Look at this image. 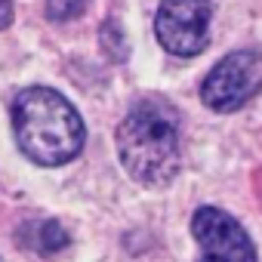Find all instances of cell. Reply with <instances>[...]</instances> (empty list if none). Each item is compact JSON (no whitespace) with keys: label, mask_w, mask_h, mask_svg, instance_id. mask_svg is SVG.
Wrapping results in <instances>:
<instances>
[{"label":"cell","mask_w":262,"mask_h":262,"mask_svg":"<svg viewBox=\"0 0 262 262\" xmlns=\"http://www.w3.org/2000/svg\"><path fill=\"white\" fill-rule=\"evenodd\" d=\"M210 19H213L210 0H164L155 19V31L167 53L191 59L204 53L210 40Z\"/></svg>","instance_id":"4"},{"label":"cell","mask_w":262,"mask_h":262,"mask_svg":"<svg viewBox=\"0 0 262 262\" xmlns=\"http://www.w3.org/2000/svg\"><path fill=\"white\" fill-rule=\"evenodd\" d=\"M90 7V0H47L50 22H71Z\"/></svg>","instance_id":"7"},{"label":"cell","mask_w":262,"mask_h":262,"mask_svg":"<svg viewBox=\"0 0 262 262\" xmlns=\"http://www.w3.org/2000/svg\"><path fill=\"white\" fill-rule=\"evenodd\" d=\"M13 22V4L10 0H0V28H7Z\"/></svg>","instance_id":"8"},{"label":"cell","mask_w":262,"mask_h":262,"mask_svg":"<svg viewBox=\"0 0 262 262\" xmlns=\"http://www.w3.org/2000/svg\"><path fill=\"white\" fill-rule=\"evenodd\" d=\"M13 129L19 148L40 167H62L83 148L86 129L74 105L47 86H31L13 102Z\"/></svg>","instance_id":"1"},{"label":"cell","mask_w":262,"mask_h":262,"mask_svg":"<svg viewBox=\"0 0 262 262\" xmlns=\"http://www.w3.org/2000/svg\"><path fill=\"white\" fill-rule=\"evenodd\" d=\"M191 231L204 247V262H256V250L244 225L216 207H201L191 219Z\"/></svg>","instance_id":"5"},{"label":"cell","mask_w":262,"mask_h":262,"mask_svg":"<svg viewBox=\"0 0 262 262\" xmlns=\"http://www.w3.org/2000/svg\"><path fill=\"white\" fill-rule=\"evenodd\" d=\"M22 244L37 250V253H59L62 247H68V231L59 225V222H28L22 231H19Z\"/></svg>","instance_id":"6"},{"label":"cell","mask_w":262,"mask_h":262,"mask_svg":"<svg viewBox=\"0 0 262 262\" xmlns=\"http://www.w3.org/2000/svg\"><path fill=\"white\" fill-rule=\"evenodd\" d=\"M123 170L142 185H167L179 173V114L161 102H139L117 126Z\"/></svg>","instance_id":"2"},{"label":"cell","mask_w":262,"mask_h":262,"mask_svg":"<svg viewBox=\"0 0 262 262\" xmlns=\"http://www.w3.org/2000/svg\"><path fill=\"white\" fill-rule=\"evenodd\" d=\"M262 90V53L259 50H234L201 83V99L210 111L228 114L244 108Z\"/></svg>","instance_id":"3"}]
</instances>
